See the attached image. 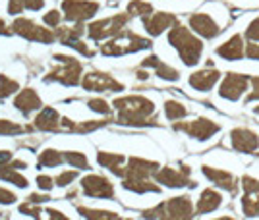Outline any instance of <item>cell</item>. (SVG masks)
<instances>
[{
  "label": "cell",
  "mask_w": 259,
  "mask_h": 220,
  "mask_svg": "<svg viewBox=\"0 0 259 220\" xmlns=\"http://www.w3.org/2000/svg\"><path fill=\"white\" fill-rule=\"evenodd\" d=\"M81 189L89 197H99V199H112L114 197V186L108 182L105 176L99 174H89L81 180Z\"/></svg>",
  "instance_id": "cell-14"
},
{
  "label": "cell",
  "mask_w": 259,
  "mask_h": 220,
  "mask_svg": "<svg viewBox=\"0 0 259 220\" xmlns=\"http://www.w3.org/2000/svg\"><path fill=\"white\" fill-rule=\"evenodd\" d=\"M97 162L103 168H108L114 176L124 178L126 176V168H122V164L126 162V156L118 153H105V151H99L97 153Z\"/></svg>",
  "instance_id": "cell-24"
},
{
  "label": "cell",
  "mask_w": 259,
  "mask_h": 220,
  "mask_svg": "<svg viewBox=\"0 0 259 220\" xmlns=\"http://www.w3.org/2000/svg\"><path fill=\"white\" fill-rule=\"evenodd\" d=\"M27 201H31V203H35V205H39V203L51 201V197H49V195H37V193H31V195L27 197Z\"/></svg>",
  "instance_id": "cell-47"
},
{
  "label": "cell",
  "mask_w": 259,
  "mask_h": 220,
  "mask_svg": "<svg viewBox=\"0 0 259 220\" xmlns=\"http://www.w3.org/2000/svg\"><path fill=\"white\" fill-rule=\"evenodd\" d=\"M138 77H140V79H147L149 74H147V72H143V70H138Z\"/></svg>",
  "instance_id": "cell-50"
},
{
  "label": "cell",
  "mask_w": 259,
  "mask_h": 220,
  "mask_svg": "<svg viewBox=\"0 0 259 220\" xmlns=\"http://www.w3.org/2000/svg\"><path fill=\"white\" fill-rule=\"evenodd\" d=\"M159 162L153 160H145V158H130L128 166H126V176L124 178H151L159 172Z\"/></svg>",
  "instance_id": "cell-19"
},
{
  "label": "cell",
  "mask_w": 259,
  "mask_h": 220,
  "mask_svg": "<svg viewBox=\"0 0 259 220\" xmlns=\"http://www.w3.org/2000/svg\"><path fill=\"white\" fill-rule=\"evenodd\" d=\"M151 41L140 37L130 31H120L118 35H114V39H110L107 44L101 46V54L105 56H124L132 54V52H140L145 48H151Z\"/></svg>",
  "instance_id": "cell-3"
},
{
  "label": "cell",
  "mask_w": 259,
  "mask_h": 220,
  "mask_svg": "<svg viewBox=\"0 0 259 220\" xmlns=\"http://www.w3.org/2000/svg\"><path fill=\"white\" fill-rule=\"evenodd\" d=\"M64 160V153L60 151H54V149H47L39 154V166H49V168H54V166H60Z\"/></svg>",
  "instance_id": "cell-31"
},
{
  "label": "cell",
  "mask_w": 259,
  "mask_h": 220,
  "mask_svg": "<svg viewBox=\"0 0 259 220\" xmlns=\"http://www.w3.org/2000/svg\"><path fill=\"white\" fill-rule=\"evenodd\" d=\"M190 27L194 29L197 35L205 37V39H215L217 35L221 33V27L217 25V22L207 16V14H192L190 16Z\"/></svg>",
  "instance_id": "cell-18"
},
{
  "label": "cell",
  "mask_w": 259,
  "mask_h": 220,
  "mask_svg": "<svg viewBox=\"0 0 259 220\" xmlns=\"http://www.w3.org/2000/svg\"><path fill=\"white\" fill-rule=\"evenodd\" d=\"M64 160L68 162V164L74 166V168H81V170H87V168H89L87 156L83 153H77V151H66Z\"/></svg>",
  "instance_id": "cell-34"
},
{
  "label": "cell",
  "mask_w": 259,
  "mask_h": 220,
  "mask_svg": "<svg viewBox=\"0 0 259 220\" xmlns=\"http://www.w3.org/2000/svg\"><path fill=\"white\" fill-rule=\"evenodd\" d=\"M27 130H31V128H23L12 120H0V135H18V133H23Z\"/></svg>",
  "instance_id": "cell-36"
},
{
  "label": "cell",
  "mask_w": 259,
  "mask_h": 220,
  "mask_svg": "<svg viewBox=\"0 0 259 220\" xmlns=\"http://www.w3.org/2000/svg\"><path fill=\"white\" fill-rule=\"evenodd\" d=\"M83 29H85V27H83V23H76L74 27H58V29L54 31V35H56V39H58L60 43L72 48L77 41H81V37H83Z\"/></svg>",
  "instance_id": "cell-28"
},
{
  "label": "cell",
  "mask_w": 259,
  "mask_h": 220,
  "mask_svg": "<svg viewBox=\"0 0 259 220\" xmlns=\"http://www.w3.org/2000/svg\"><path fill=\"white\" fill-rule=\"evenodd\" d=\"M223 205V195L215 191V189H205L201 193V197L197 199V207H195V212L197 214H209L217 210Z\"/></svg>",
  "instance_id": "cell-25"
},
{
  "label": "cell",
  "mask_w": 259,
  "mask_h": 220,
  "mask_svg": "<svg viewBox=\"0 0 259 220\" xmlns=\"http://www.w3.org/2000/svg\"><path fill=\"white\" fill-rule=\"evenodd\" d=\"M12 31L16 35H20L27 41H33V43H41V44H51L56 39V35L47 29L43 25H37L33 20H25V18H18L12 23Z\"/></svg>",
  "instance_id": "cell-6"
},
{
  "label": "cell",
  "mask_w": 259,
  "mask_h": 220,
  "mask_svg": "<svg viewBox=\"0 0 259 220\" xmlns=\"http://www.w3.org/2000/svg\"><path fill=\"white\" fill-rule=\"evenodd\" d=\"M112 106L118 110L116 122L122 126H132V128H145V126H157L155 120V104L153 100L145 99L141 95H130V97H120L112 102Z\"/></svg>",
  "instance_id": "cell-1"
},
{
  "label": "cell",
  "mask_w": 259,
  "mask_h": 220,
  "mask_svg": "<svg viewBox=\"0 0 259 220\" xmlns=\"http://www.w3.org/2000/svg\"><path fill=\"white\" fill-rule=\"evenodd\" d=\"M77 212L85 220H122L120 214L110 212V210H99V209H89V207H77Z\"/></svg>",
  "instance_id": "cell-30"
},
{
  "label": "cell",
  "mask_w": 259,
  "mask_h": 220,
  "mask_svg": "<svg viewBox=\"0 0 259 220\" xmlns=\"http://www.w3.org/2000/svg\"><path fill=\"white\" fill-rule=\"evenodd\" d=\"M194 216V203L186 195L172 197L161 203V216H159V220H192Z\"/></svg>",
  "instance_id": "cell-8"
},
{
  "label": "cell",
  "mask_w": 259,
  "mask_h": 220,
  "mask_svg": "<svg viewBox=\"0 0 259 220\" xmlns=\"http://www.w3.org/2000/svg\"><path fill=\"white\" fill-rule=\"evenodd\" d=\"M217 54L225 60H240L246 54V46H244V39L242 35H234L230 37L227 43H223L217 48Z\"/></svg>",
  "instance_id": "cell-23"
},
{
  "label": "cell",
  "mask_w": 259,
  "mask_h": 220,
  "mask_svg": "<svg viewBox=\"0 0 259 220\" xmlns=\"http://www.w3.org/2000/svg\"><path fill=\"white\" fill-rule=\"evenodd\" d=\"M215 220H236V218H230V216H221V218H215Z\"/></svg>",
  "instance_id": "cell-51"
},
{
  "label": "cell",
  "mask_w": 259,
  "mask_h": 220,
  "mask_svg": "<svg viewBox=\"0 0 259 220\" xmlns=\"http://www.w3.org/2000/svg\"><path fill=\"white\" fill-rule=\"evenodd\" d=\"M18 89H20V83H18V81L10 79L8 76H0V99L10 97Z\"/></svg>",
  "instance_id": "cell-35"
},
{
  "label": "cell",
  "mask_w": 259,
  "mask_h": 220,
  "mask_svg": "<svg viewBox=\"0 0 259 220\" xmlns=\"http://www.w3.org/2000/svg\"><path fill=\"white\" fill-rule=\"evenodd\" d=\"M87 106L93 112H99V114H110V106H108L107 100L103 99H91L87 100Z\"/></svg>",
  "instance_id": "cell-38"
},
{
  "label": "cell",
  "mask_w": 259,
  "mask_h": 220,
  "mask_svg": "<svg viewBox=\"0 0 259 220\" xmlns=\"http://www.w3.org/2000/svg\"><path fill=\"white\" fill-rule=\"evenodd\" d=\"M221 79V72L219 70H211V68H207V70H199V72H194L192 76H190V85L195 89V91H201V93H207V91H211V89L215 87V83Z\"/></svg>",
  "instance_id": "cell-20"
},
{
  "label": "cell",
  "mask_w": 259,
  "mask_h": 220,
  "mask_svg": "<svg viewBox=\"0 0 259 220\" xmlns=\"http://www.w3.org/2000/svg\"><path fill=\"white\" fill-rule=\"evenodd\" d=\"M230 145L238 153H255L259 149V137L257 133L248 128H234L230 132Z\"/></svg>",
  "instance_id": "cell-15"
},
{
  "label": "cell",
  "mask_w": 259,
  "mask_h": 220,
  "mask_svg": "<svg viewBox=\"0 0 259 220\" xmlns=\"http://www.w3.org/2000/svg\"><path fill=\"white\" fill-rule=\"evenodd\" d=\"M122 187L134 193H159L161 187L153 184L151 178H124Z\"/></svg>",
  "instance_id": "cell-27"
},
{
  "label": "cell",
  "mask_w": 259,
  "mask_h": 220,
  "mask_svg": "<svg viewBox=\"0 0 259 220\" xmlns=\"http://www.w3.org/2000/svg\"><path fill=\"white\" fill-rule=\"evenodd\" d=\"M251 85H253V89H251V93L248 95L246 102H251V100H259V77H251Z\"/></svg>",
  "instance_id": "cell-44"
},
{
  "label": "cell",
  "mask_w": 259,
  "mask_h": 220,
  "mask_svg": "<svg viewBox=\"0 0 259 220\" xmlns=\"http://www.w3.org/2000/svg\"><path fill=\"white\" fill-rule=\"evenodd\" d=\"M110 120H89V122H83V124H76V128H74V132L72 133H89V132H95L99 128H105Z\"/></svg>",
  "instance_id": "cell-37"
},
{
  "label": "cell",
  "mask_w": 259,
  "mask_h": 220,
  "mask_svg": "<svg viewBox=\"0 0 259 220\" xmlns=\"http://www.w3.org/2000/svg\"><path fill=\"white\" fill-rule=\"evenodd\" d=\"M242 210L246 216H259V180L251 176L242 178Z\"/></svg>",
  "instance_id": "cell-13"
},
{
  "label": "cell",
  "mask_w": 259,
  "mask_h": 220,
  "mask_svg": "<svg viewBox=\"0 0 259 220\" xmlns=\"http://www.w3.org/2000/svg\"><path fill=\"white\" fill-rule=\"evenodd\" d=\"M33 128L41 130V132H60V116L53 106L41 108V112L37 114V118L33 120Z\"/></svg>",
  "instance_id": "cell-22"
},
{
  "label": "cell",
  "mask_w": 259,
  "mask_h": 220,
  "mask_svg": "<svg viewBox=\"0 0 259 220\" xmlns=\"http://www.w3.org/2000/svg\"><path fill=\"white\" fill-rule=\"evenodd\" d=\"M47 214H49V220H70L68 216H64L60 210H54V209H49Z\"/></svg>",
  "instance_id": "cell-48"
},
{
  "label": "cell",
  "mask_w": 259,
  "mask_h": 220,
  "mask_svg": "<svg viewBox=\"0 0 259 220\" xmlns=\"http://www.w3.org/2000/svg\"><path fill=\"white\" fill-rule=\"evenodd\" d=\"M76 178H77L76 170H70V172L66 170V172H62V174H58V178L54 180V184H56L58 187H66V186H70V184H72Z\"/></svg>",
  "instance_id": "cell-40"
},
{
  "label": "cell",
  "mask_w": 259,
  "mask_h": 220,
  "mask_svg": "<svg viewBox=\"0 0 259 220\" xmlns=\"http://www.w3.org/2000/svg\"><path fill=\"white\" fill-rule=\"evenodd\" d=\"M10 33H12V31L6 27V23L0 20V35H10Z\"/></svg>",
  "instance_id": "cell-49"
},
{
  "label": "cell",
  "mask_w": 259,
  "mask_h": 220,
  "mask_svg": "<svg viewBox=\"0 0 259 220\" xmlns=\"http://www.w3.org/2000/svg\"><path fill=\"white\" fill-rule=\"evenodd\" d=\"M43 20H45V23H47V25L58 27V23H60V20H62V16H60V12L51 10V12H47V14H45Z\"/></svg>",
  "instance_id": "cell-42"
},
{
  "label": "cell",
  "mask_w": 259,
  "mask_h": 220,
  "mask_svg": "<svg viewBox=\"0 0 259 220\" xmlns=\"http://www.w3.org/2000/svg\"><path fill=\"white\" fill-rule=\"evenodd\" d=\"M20 212H22V214H27V216H31V218H35V220H41V209H39L35 203H31V201H27V203L20 205Z\"/></svg>",
  "instance_id": "cell-39"
},
{
  "label": "cell",
  "mask_w": 259,
  "mask_h": 220,
  "mask_svg": "<svg viewBox=\"0 0 259 220\" xmlns=\"http://www.w3.org/2000/svg\"><path fill=\"white\" fill-rule=\"evenodd\" d=\"M37 186L45 189V191H49V189H53V178L51 176H37Z\"/></svg>",
  "instance_id": "cell-45"
},
{
  "label": "cell",
  "mask_w": 259,
  "mask_h": 220,
  "mask_svg": "<svg viewBox=\"0 0 259 220\" xmlns=\"http://www.w3.org/2000/svg\"><path fill=\"white\" fill-rule=\"evenodd\" d=\"M255 114H259V106H255Z\"/></svg>",
  "instance_id": "cell-52"
},
{
  "label": "cell",
  "mask_w": 259,
  "mask_h": 220,
  "mask_svg": "<svg viewBox=\"0 0 259 220\" xmlns=\"http://www.w3.org/2000/svg\"><path fill=\"white\" fill-rule=\"evenodd\" d=\"M54 60H58L60 66L53 68V70L49 72V76L45 77L47 83L58 81V83H64L68 87H74L77 83H81V70H83V66H81L79 60L72 58V56H64V54H56Z\"/></svg>",
  "instance_id": "cell-4"
},
{
  "label": "cell",
  "mask_w": 259,
  "mask_h": 220,
  "mask_svg": "<svg viewBox=\"0 0 259 220\" xmlns=\"http://www.w3.org/2000/svg\"><path fill=\"white\" fill-rule=\"evenodd\" d=\"M81 87L85 91H99V93H105V91H124V85L116 81L112 76L103 74V72H89L81 79Z\"/></svg>",
  "instance_id": "cell-12"
},
{
  "label": "cell",
  "mask_w": 259,
  "mask_h": 220,
  "mask_svg": "<svg viewBox=\"0 0 259 220\" xmlns=\"http://www.w3.org/2000/svg\"><path fill=\"white\" fill-rule=\"evenodd\" d=\"M99 10V2L93 0H62V12L68 22L83 23L91 20Z\"/></svg>",
  "instance_id": "cell-9"
},
{
  "label": "cell",
  "mask_w": 259,
  "mask_h": 220,
  "mask_svg": "<svg viewBox=\"0 0 259 220\" xmlns=\"http://www.w3.org/2000/svg\"><path fill=\"white\" fill-rule=\"evenodd\" d=\"M14 106L22 112L23 116H29L33 110L43 108V100L37 95V91L33 89H23L18 93V97L14 99Z\"/></svg>",
  "instance_id": "cell-21"
},
{
  "label": "cell",
  "mask_w": 259,
  "mask_h": 220,
  "mask_svg": "<svg viewBox=\"0 0 259 220\" xmlns=\"http://www.w3.org/2000/svg\"><path fill=\"white\" fill-rule=\"evenodd\" d=\"M155 180H157V184H162V186L166 187H195L194 180L190 178V166H180V170H176V168H168V166H164V168H159V172L155 174Z\"/></svg>",
  "instance_id": "cell-11"
},
{
  "label": "cell",
  "mask_w": 259,
  "mask_h": 220,
  "mask_svg": "<svg viewBox=\"0 0 259 220\" xmlns=\"http://www.w3.org/2000/svg\"><path fill=\"white\" fill-rule=\"evenodd\" d=\"M168 43L176 48L180 60H182L186 66H195V64L201 60L203 43H201L190 29H186L180 23H176L172 29H170V33H168Z\"/></svg>",
  "instance_id": "cell-2"
},
{
  "label": "cell",
  "mask_w": 259,
  "mask_h": 220,
  "mask_svg": "<svg viewBox=\"0 0 259 220\" xmlns=\"http://www.w3.org/2000/svg\"><path fill=\"white\" fill-rule=\"evenodd\" d=\"M251 81V77L244 76V74H234L230 72L225 76L221 87H219V97L227 100H238L246 91H248V83Z\"/></svg>",
  "instance_id": "cell-10"
},
{
  "label": "cell",
  "mask_w": 259,
  "mask_h": 220,
  "mask_svg": "<svg viewBox=\"0 0 259 220\" xmlns=\"http://www.w3.org/2000/svg\"><path fill=\"white\" fill-rule=\"evenodd\" d=\"M130 16H140V18H147L153 14V6L145 0H132L128 4Z\"/></svg>",
  "instance_id": "cell-33"
},
{
  "label": "cell",
  "mask_w": 259,
  "mask_h": 220,
  "mask_svg": "<svg viewBox=\"0 0 259 220\" xmlns=\"http://www.w3.org/2000/svg\"><path fill=\"white\" fill-rule=\"evenodd\" d=\"M0 203L2 205H12V203H16V195L12 191H8V189L0 187Z\"/></svg>",
  "instance_id": "cell-43"
},
{
  "label": "cell",
  "mask_w": 259,
  "mask_h": 220,
  "mask_svg": "<svg viewBox=\"0 0 259 220\" xmlns=\"http://www.w3.org/2000/svg\"><path fill=\"white\" fill-rule=\"evenodd\" d=\"M45 4V0H8V14L16 16L22 14L23 10H41Z\"/></svg>",
  "instance_id": "cell-29"
},
{
  "label": "cell",
  "mask_w": 259,
  "mask_h": 220,
  "mask_svg": "<svg viewBox=\"0 0 259 220\" xmlns=\"http://www.w3.org/2000/svg\"><path fill=\"white\" fill-rule=\"evenodd\" d=\"M164 114H166V118L168 120H180L184 118L186 114H188V108L184 106L182 102H178V100H166L164 102Z\"/></svg>",
  "instance_id": "cell-32"
},
{
  "label": "cell",
  "mask_w": 259,
  "mask_h": 220,
  "mask_svg": "<svg viewBox=\"0 0 259 220\" xmlns=\"http://www.w3.org/2000/svg\"><path fill=\"white\" fill-rule=\"evenodd\" d=\"M174 130L188 133L194 139L205 141V139H211L213 135L221 132V126L209 118H195L192 122H174Z\"/></svg>",
  "instance_id": "cell-7"
},
{
  "label": "cell",
  "mask_w": 259,
  "mask_h": 220,
  "mask_svg": "<svg viewBox=\"0 0 259 220\" xmlns=\"http://www.w3.org/2000/svg\"><path fill=\"white\" fill-rule=\"evenodd\" d=\"M141 68H155L157 76L161 77V79H164V81H176L180 77L178 70H174L172 66L161 62L157 56H147L145 60H141Z\"/></svg>",
  "instance_id": "cell-26"
},
{
  "label": "cell",
  "mask_w": 259,
  "mask_h": 220,
  "mask_svg": "<svg viewBox=\"0 0 259 220\" xmlns=\"http://www.w3.org/2000/svg\"><path fill=\"white\" fill-rule=\"evenodd\" d=\"M246 56L251 58V60H259V44L257 43H251L246 46Z\"/></svg>",
  "instance_id": "cell-46"
},
{
  "label": "cell",
  "mask_w": 259,
  "mask_h": 220,
  "mask_svg": "<svg viewBox=\"0 0 259 220\" xmlns=\"http://www.w3.org/2000/svg\"><path fill=\"white\" fill-rule=\"evenodd\" d=\"M246 37H248L249 41H253V43H259V18H255V20L248 25Z\"/></svg>",
  "instance_id": "cell-41"
},
{
  "label": "cell",
  "mask_w": 259,
  "mask_h": 220,
  "mask_svg": "<svg viewBox=\"0 0 259 220\" xmlns=\"http://www.w3.org/2000/svg\"><path fill=\"white\" fill-rule=\"evenodd\" d=\"M128 12L126 14H114L110 18H105V20H99V22H93L87 25V33H89V39L93 41H103V39H108V37H114L118 35L126 23L130 22Z\"/></svg>",
  "instance_id": "cell-5"
},
{
  "label": "cell",
  "mask_w": 259,
  "mask_h": 220,
  "mask_svg": "<svg viewBox=\"0 0 259 220\" xmlns=\"http://www.w3.org/2000/svg\"><path fill=\"white\" fill-rule=\"evenodd\" d=\"M201 172H203V176H205L211 184H215L217 187L225 189V191H228V193H234V191L238 189L236 178L232 176L230 172H227V170L213 168V166H203Z\"/></svg>",
  "instance_id": "cell-16"
},
{
  "label": "cell",
  "mask_w": 259,
  "mask_h": 220,
  "mask_svg": "<svg viewBox=\"0 0 259 220\" xmlns=\"http://www.w3.org/2000/svg\"><path fill=\"white\" fill-rule=\"evenodd\" d=\"M126 220H132V218H126Z\"/></svg>",
  "instance_id": "cell-53"
},
{
  "label": "cell",
  "mask_w": 259,
  "mask_h": 220,
  "mask_svg": "<svg viewBox=\"0 0 259 220\" xmlns=\"http://www.w3.org/2000/svg\"><path fill=\"white\" fill-rule=\"evenodd\" d=\"M176 23H178V18L174 14H168V12H157V14H151V16L143 18V25H145L147 33L153 35V37L161 35L164 29L172 27Z\"/></svg>",
  "instance_id": "cell-17"
}]
</instances>
